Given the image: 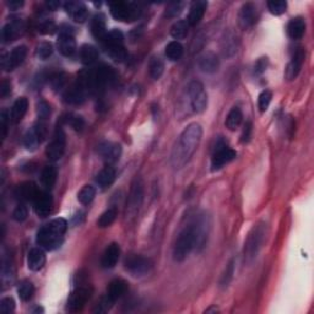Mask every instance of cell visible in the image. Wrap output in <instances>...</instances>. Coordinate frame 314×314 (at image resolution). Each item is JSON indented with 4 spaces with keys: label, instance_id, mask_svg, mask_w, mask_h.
I'll use <instances>...</instances> for the list:
<instances>
[{
    "label": "cell",
    "instance_id": "8d00e7d4",
    "mask_svg": "<svg viewBox=\"0 0 314 314\" xmlns=\"http://www.w3.org/2000/svg\"><path fill=\"white\" fill-rule=\"evenodd\" d=\"M189 32V25L187 21L179 20L177 22H174L173 26L171 27V36H172L174 40H183L188 36Z\"/></svg>",
    "mask_w": 314,
    "mask_h": 314
},
{
    "label": "cell",
    "instance_id": "e575fe53",
    "mask_svg": "<svg viewBox=\"0 0 314 314\" xmlns=\"http://www.w3.org/2000/svg\"><path fill=\"white\" fill-rule=\"evenodd\" d=\"M183 52H184V50H183V46L178 42V41H172V42L168 43L166 46V50H164L166 57L171 60V62H177V60H179L182 58Z\"/></svg>",
    "mask_w": 314,
    "mask_h": 314
},
{
    "label": "cell",
    "instance_id": "ac0fdd59",
    "mask_svg": "<svg viewBox=\"0 0 314 314\" xmlns=\"http://www.w3.org/2000/svg\"><path fill=\"white\" fill-rule=\"evenodd\" d=\"M65 11L70 15L76 22H84L88 17V10L86 5L81 2H66L64 4Z\"/></svg>",
    "mask_w": 314,
    "mask_h": 314
},
{
    "label": "cell",
    "instance_id": "ba28073f",
    "mask_svg": "<svg viewBox=\"0 0 314 314\" xmlns=\"http://www.w3.org/2000/svg\"><path fill=\"white\" fill-rule=\"evenodd\" d=\"M237 157V152L226 144H217L211 158V170L218 171Z\"/></svg>",
    "mask_w": 314,
    "mask_h": 314
},
{
    "label": "cell",
    "instance_id": "6da1fadb",
    "mask_svg": "<svg viewBox=\"0 0 314 314\" xmlns=\"http://www.w3.org/2000/svg\"><path fill=\"white\" fill-rule=\"evenodd\" d=\"M201 136L202 129L198 123H192L183 130L171 155V162L174 168H182L192 158L200 144Z\"/></svg>",
    "mask_w": 314,
    "mask_h": 314
},
{
    "label": "cell",
    "instance_id": "603a6c76",
    "mask_svg": "<svg viewBox=\"0 0 314 314\" xmlns=\"http://www.w3.org/2000/svg\"><path fill=\"white\" fill-rule=\"evenodd\" d=\"M198 65L201 71L206 72V74H212V72L217 71L218 66H220V60L215 53L206 52L199 58Z\"/></svg>",
    "mask_w": 314,
    "mask_h": 314
},
{
    "label": "cell",
    "instance_id": "7c38bea8",
    "mask_svg": "<svg viewBox=\"0 0 314 314\" xmlns=\"http://www.w3.org/2000/svg\"><path fill=\"white\" fill-rule=\"evenodd\" d=\"M27 56V48L25 46H17L9 54H3L2 68L5 71H12L24 63Z\"/></svg>",
    "mask_w": 314,
    "mask_h": 314
},
{
    "label": "cell",
    "instance_id": "2e32d148",
    "mask_svg": "<svg viewBox=\"0 0 314 314\" xmlns=\"http://www.w3.org/2000/svg\"><path fill=\"white\" fill-rule=\"evenodd\" d=\"M258 19V11H256V6L253 3H246L242 6L239 11L238 22L239 26L243 30H248L256 22Z\"/></svg>",
    "mask_w": 314,
    "mask_h": 314
},
{
    "label": "cell",
    "instance_id": "11a10c76",
    "mask_svg": "<svg viewBox=\"0 0 314 314\" xmlns=\"http://www.w3.org/2000/svg\"><path fill=\"white\" fill-rule=\"evenodd\" d=\"M37 113H38V118L41 120H46L50 114L49 104L44 102V101H40L37 104Z\"/></svg>",
    "mask_w": 314,
    "mask_h": 314
},
{
    "label": "cell",
    "instance_id": "f35d334b",
    "mask_svg": "<svg viewBox=\"0 0 314 314\" xmlns=\"http://www.w3.org/2000/svg\"><path fill=\"white\" fill-rule=\"evenodd\" d=\"M164 71V64L160 58H152L149 63V74H150L151 79L154 80H158Z\"/></svg>",
    "mask_w": 314,
    "mask_h": 314
},
{
    "label": "cell",
    "instance_id": "1f68e13d",
    "mask_svg": "<svg viewBox=\"0 0 314 314\" xmlns=\"http://www.w3.org/2000/svg\"><path fill=\"white\" fill-rule=\"evenodd\" d=\"M57 177H58V171L56 166H46L41 173V182L44 188L52 189L57 182Z\"/></svg>",
    "mask_w": 314,
    "mask_h": 314
},
{
    "label": "cell",
    "instance_id": "83f0119b",
    "mask_svg": "<svg viewBox=\"0 0 314 314\" xmlns=\"http://www.w3.org/2000/svg\"><path fill=\"white\" fill-rule=\"evenodd\" d=\"M28 108V101L26 97H20L15 101L14 106L11 108V114H10V120L14 124L20 123L22 118L25 117V114L27 112Z\"/></svg>",
    "mask_w": 314,
    "mask_h": 314
},
{
    "label": "cell",
    "instance_id": "9f6ffc18",
    "mask_svg": "<svg viewBox=\"0 0 314 314\" xmlns=\"http://www.w3.org/2000/svg\"><path fill=\"white\" fill-rule=\"evenodd\" d=\"M10 120V116H8V110L3 109L0 113V126H2V138L5 139L8 133V122Z\"/></svg>",
    "mask_w": 314,
    "mask_h": 314
},
{
    "label": "cell",
    "instance_id": "9c48e42d",
    "mask_svg": "<svg viewBox=\"0 0 314 314\" xmlns=\"http://www.w3.org/2000/svg\"><path fill=\"white\" fill-rule=\"evenodd\" d=\"M91 294H93V290L88 287H78L74 290L68 300V304H66V310L70 313H78L84 308L85 304L90 300Z\"/></svg>",
    "mask_w": 314,
    "mask_h": 314
},
{
    "label": "cell",
    "instance_id": "f5cc1de1",
    "mask_svg": "<svg viewBox=\"0 0 314 314\" xmlns=\"http://www.w3.org/2000/svg\"><path fill=\"white\" fill-rule=\"evenodd\" d=\"M37 28H38V32L42 34H52L57 30L54 22L49 21V20L41 22V24L38 25Z\"/></svg>",
    "mask_w": 314,
    "mask_h": 314
},
{
    "label": "cell",
    "instance_id": "c3c4849f",
    "mask_svg": "<svg viewBox=\"0 0 314 314\" xmlns=\"http://www.w3.org/2000/svg\"><path fill=\"white\" fill-rule=\"evenodd\" d=\"M49 82H50V86H52V88L54 91L62 90L65 85V74L64 72H56V74L50 76Z\"/></svg>",
    "mask_w": 314,
    "mask_h": 314
},
{
    "label": "cell",
    "instance_id": "d4e9b609",
    "mask_svg": "<svg viewBox=\"0 0 314 314\" xmlns=\"http://www.w3.org/2000/svg\"><path fill=\"white\" fill-rule=\"evenodd\" d=\"M46 264V253L41 248H33L30 250L27 256L28 269L32 271H40Z\"/></svg>",
    "mask_w": 314,
    "mask_h": 314
},
{
    "label": "cell",
    "instance_id": "4fadbf2b",
    "mask_svg": "<svg viewBox=\"0 0 314 314\" xmlns=\"http://www.w3.org/2000/svg\"><path fill=\"white\" fill-rule=\"evenodd\" d=\"M193 230H194V236H195V247L196 250H200L204 248L206 242H208V236H209V218L205 215H201L198 218H195V221L193 222Z\"/></svg>",
    "mask_w": 314,
    "mask_h": 314
},
{
    "label": "cell",
    "instance_id": "8fae6325",
    "mask_svg": "<svg viewBox=\"0 0 314 314\" xmlns=\"http://www.w3.org/2000/svg\"><path fill=\"white\" fill-rule=\"evenodd\" d=\"M65 151V134L62 128H57L52 141L46 149V155L50 161H58L63 157Z\"/></svg>",
    "mask_w": 314,
    "mask_h": 314
},
{
    "label": "cell",
    "instance_id": "e0dca14e",
    "mask_svg": "<svg viewBox=\"0 0 314 314\" xmlns=\"http://www.w3.org/2000/svg\"><path fill=\"white\" fill-rule=\"evenodd\" d=\"M34 211L40 217H47L52 211L53 198L48 192H40L33 201Z\"/></svg>",
    "mask_w": 314,
    "mask_h": 314
},
{
    "label": "cell",
    "instance_id": "44dd1931",
    "mask_svg": "<svg viewBox=\"0 0 314 314\" xmlns=\"http://www.w3.org/2000/svg\"><path fill=\"white\" fill-rule=\"evenodd\" d=\"M304 57H306V53H304L302 48H298L296 52H294L292 60L288 63L286 68V78L288 80H293V79H296L297 75L300 74L301 68H302L304 62Z\"/></svg>",
    "mask_w": 314,
    "mask_h": 314
},
{
    "label": "cell",
    "instance_id": "f907efd6",
    "mask_svg": "<svg viewBox=\"0 0 314 314\" xmlns=\"http://www.w3.org/2000/svg\"><path fill=\"white\" fill-rule=\"evenodd\" d=\"M184 8V3L183 2H173L167 5L166 9V16L167 17H177L182 12Z\"/></svg>",
    "mask_w": 314,
    "mask_h": 314
},
{
    "label": "cell",
    "instance_id": "f1b7e54d",
    "mask_svg": "<svg viewBox=\"0 0 314 314\" xmlns=\"http://www.w3.org/2000/svg\"><path fill=\"white\" fill-rule=\"evenodd\" d=\"M306 32V21L303 17H294L288 22L287 33L292 40H301Z\"/></svg>",
    "mask_w": 314,
    "mask_h": 314
},
{
    "label": "cell",
    "instance_id": "ab89813d",
    "mask_svg": "<svg viewBox=\"0 0 314 314\" xmlns=\"http://www.w3.org/2000/svg\"><path fill=\"white\" fill-rule=\"evenodd\" d=\"M41 141H42V139H41V136L38 135L36 128L31 129L30 132H27V134L25 135V139H24L25 146H26L27 150H30V151L36 150V149L38 147V145L41 144Z\"/></svg>",
    "mask_w": 314,
    "mask_h": 314
},
{
    "label": "cell",
    "instance_id": "bcb514c9",
    "mask_svg": "<svg viewBox=\"0 0 314 314\" xmlns=\"http://www.w3.org/2000/svg\"><path fill=\"white\" fill-rule=\"evenodd\" d=\"M36 54L40 59L46 60L53 54V46L49 42H42L37 46Z\"/></svg>",
    "mask_w": 314,
    "mask_h": 314
},
{
    "label": "cell",
    "instance_id": "7dc6e473",
    "mask_svg": "<svg viewBox=\"0 0 314 314\" xmlns=\"http://www.w3.org/2000/svg\"><path fill=\"white\" fill-rule=\"evenodd\" d=\"M271 98H272V94H271V91H269V90H264L262 94L259 95L258 106H259L260 112H266V110H268L269 104H270L271 102Z\"/></svg>",
    "mask_w": 314,
    "mask_h": 314
},
{
    "label": "cell",
    "instance_id": "836d02e7",
    "mask_svg": "<svg viewBox=\"0 0 314 314\" xmlns=\"http://www.w3.org/2000/svg\"><path fill=\"white\" fill-rule=\"evenodd\" d=\"M243 119V114L242 110H241L238 107H233L232 109L230 110V113L227 114V118L225 124H226V128L228 130H236L241 125Z\"/></svg>",
    "mask_w": 314,
    "mask_h": 314
},
{
    "label": "cell",
    "instance_id": "484cf974",
    "mask_svg": "<svg viewBox=\"0 0 314 314\" xmlns=\"http://www.w3.org/2000/svg\"><path fill=\"white\" fill-rule=\"evenodd\" d=\"M22 31H24V24L21 21H11L6 24L3 27L2 36L5 42H11L15 41L19 36H21Z\"/></svg>",
    "mask_w": 314,
    "mask_h": 314
},
{
    "label": "cell",
    "instance_id": "8992f818",
    "mask_svg": "<svg viewBox=\"0 0 314 314\" xmlns=\"http://www.w3.org/2000/svg\"><path fill=\"white\" fill-rule=\"evenodd\" d=\"M264 236H265V227L263 224L258 225V226L253 228L252 232L249 233V237L246 243V248H244V255H246L248 262L254 259L256 254H258L259 249L262 248Z\"/></svg>",
    "mask_w": 314,
    "mask_h": 314
},
{
    "label": "cell",
    "instance_id": "6125c7cd",
    "mask_svg": "<svg viewBox=\"0 0 314 314\" xmlns=\"http://www.w3.org/2000/svg\"><path fill=\"white\" fill-rule=\"evenodd\" d=\"M46 6H47V9H48V10L56 11L57 9H58L59 6H60V3L59 2H56V0H50V2H47L46 3Z\"/></svg>",
    "mask_w": 314,
    "mask_h": 314
},
{
    "label": "cell",
    "instance_id": "30bf717a",
    "mask_svg": "<svg viewBox=\"0 0 314 314\" xmlns=\"http://www.w3.org/2000/svg\"><path fill=\"white\" fill-rule=\"evenodd\" d=\"M125 269L134 276H142L152 268V262L142 255H130L125 259Z\"/></svg>",
    "mask_w": 314,
    "mask_h": 314
},
{
    "label": "cell",
    "instance_id": "7a4b0ae2",
    "mask_svg": "<svg viewBox=\"0 0 314 314\" xmlns=\"http://www.w3.org/2000/svg\"><path fill=\"white\" fill-rule=\"evenodd\" d=\"M68 224L64 218H54L37 233V244L46 250H54L62 246Z\"/></svg>",
    "mask_w": 314,
    "mask_h": 314
},
{
    "label": "cell",
    "instance_id": "4dcf8cb0",
    "mask_svg": "<svg viewBox=\"0 0 314 314\" xmlns=\"http://www.w3.org/2000/svg\"><path fill=\"white\" fill-rule=\"evenodd\" d=\"M116 170L113 167L107 166L103 170H101L96 176V183L101 188H107V187L112 186L116 180Z\"/></svg>",
    "mask_w": 314,
    "mask_h": 314
},
{
    "label": "cell",
    "instance_id": "7bdbcfd3",
    "mask_svg": "<svg viewBox=\"0 0 314 314\" xmlns=\"http://www.w3.org/2000/svg\"><path fill=\"white\" fill-rule=\"evenodd\" d=\"M95 195H96V189L93 186H85L78 194V200L81 202V204L87 205L90 204L91 201L95 199Z\"/></svg>",
    "mask_w": 314,
    "mask_h": 314
},
{
    "label": "cell",
    "instance_id": "277c9868",
    "mask_svg": "<svg viewBox=\"0 0 314 314\" xmlns=\"http://www.w3.org/2000/svg\"><path fill=\"white\" fill-rule=\"evenodd\" d=\"M110 15L118 21L133 22L141 15L140 6L132 2H114L109 4Z\"/></svg>",
    "mask_w": 314,
    "mask_h": 314
},
{
    "label": "cell",
    "instance_id": "5bb4252c",
    "mask_svg": "<svg viewBox=\"0 0 314 314\" xmlns=\"http://www.w3.org/2000/svg\"><path fill=\"white\" fill-rule=\"evenodd\" d=\"M142 199H144V186L140 179H135L132 184L128 205H126V212L130 216H135L142 204Z\"/></svg>",
    "mask_w": 314,
    "mask_h": 314
},
{
    "label": "cell",
    "instance_id": "db71d44e",
    "mask_svg": "<svg viewBox=\"0 0 314 314\" xmlns=\"http://www.w3.org/2000/svg\"><path fill=\"white\" fill-rule=\"evenodd\" d=\"M27 214H28V211H27L26 206L20 204L15 208L14 212H12V218L17 222H22L27 218Z\"/></svg>",
    "mask_w": 314,
    "mask_h": 314
},
{
    "label": "cell",
    "instance_id": "91938a15",
    "mask_svg": "<svg viewBox=\"0 0 314 314\" xmlns=\"http://www.w3.org/2000/svg\"><path fill=\"white\" fill-rule=\"evenodd\" d=\"M10 94H11L10 81L3 80L2 84H0V96H2L3 98H5V97H8Z\"/></svg>",
    "mask_w": 314,
    "mask_h": 314
},
{
    "label": "cell",
    "instance_id": "f546056e",
    "mask_svg": "<svg viewBox=\"0 0 314 314\" xmlns=\"http://www.w3.org/2000/svg\"><path fill=\"white\" fill-rule=\"evenodd\" d=\"M91 32H93L94 37L96 38L97 41H102L106 37L107 32V27H106V19H104L103 15H96L94 17L93 22H91Z\"/></svg>",
    "mask_w": 314,
    "mask_h": 314
},
{
    "label": "cell",
    "instance_id": "7402d4cb",
    "mask_svg": "<svg viewBox=\"0 0 314 314\" xmlns=\"http://www.w3.org/2000/svg\"><path fill=\"white\" fill-rule=\"evenodd\" d=\"M120 256V248L118 243H110L107 249L104 250L101 264L104 269H112L117 265Z\"/></svg>",
    "mask_w": 314,
    "mask_h": 314
},
{
    "label": "cell",
    "instance_id": "f6af8a7d",
    "mask_svg": "<svg viewBox=\"0 0 314 314\" xmlns=\"http://www.w3.org/2000/svg\"><path fill=\"white\" fill-rule=\"evenodd\" d=\"M287 3L284 0H272V2H268V9L272 15H282L286 11Z\"/></svg>",
    "mask_w": 314,
    "mask_h": 314
},
{
    "label": "cell",
    "instance_id": "cb8c5ba5",
    "mask_svg": "<svg viewBox=\"0 0 314 314\" xmlns=\"http://www.w3.org/2000/svg\"><path fill=\"white\" fill-rule=\"evenodd\" d=\"M206 8H208V3L202 2V0H198V2L193 3L189 9L188 21H187L189 26H196L201 21V19L205 15Z\"/></svg>",
    "mask_w": 314,
    "mask_h": 314
},
{
    "label": "cell",
    "instance_id": "ee69618b",
    "mask_svg": "<svg viewBox=\"0 0 314 314\" xmlns=\"http://www.w3.org/2000/svg\"><path fill=\"white\" fill-rule=\"evenodd\" d=\"M63 120L68 125H70L72 129H75L76 132H81L85 126V122L82 119V117L80 116H75V114H66L64 116Z\"/></svg>",
    "mask_w": 314,
    "mask_h": 314
},
{
    "label": "cell",
    "instance_id": "d590c367",
    "mask_svg": "<svg viewBox=\"0 0 314 314\" xmlns=\"http://www.w3.org/2000/svg\"><path fill=\"white\" fill-rule=\"evenodd\" d=\"M102 43H103V48L113 46H124V36H123V33L120 32V31L113 30L106 34Z\"/></svg>",
    "mask_w": 314,
    "mask_h": 314
},
{
    "label": "cell",
    "instance_id": "681fc988",
    "mask_svg": "<svg viewBox=\"0 0 314 314\" xmlns=\"http://www.w3.org/2000/svg\"><path fill=\"white\" fill-rule=\"evenodd\" d=\"M234 274V260L232 259L230 263H228L226 266V270H225L224 275H222L220 285L222 287H227L228 284H230L231 280H232Z\"/></svg>",
    "mask_w": 314,
    "mask_h": 314
},
{
    "label": "cell",
    "instance_id": "5b68a950",
    "mask_svg": "<svg viewBox=\"0 0 314 314\" xmlns=\"http://www.w3.org/2000/svg\"><path fill=\"white\" fill-rule=\"evenodd\" d=\"M188 95L190 104L195 113L204 112L208 107V94L205 93L204 86L200 81H192L188 85Z\"/></svg>",
    "mask_w": 314,
    "mask_h": 314
},
{
    "label": "cell",
    "instance_id": "b9f144b4",
    "mask_svg": "<svg viewBox=\"0 0 314 314\" xmlns=\"http://www.w3.org/2000/svg\"><path fill=\"white\" fill-rule=\"evenodd\" d=\"M117 218V209L116 208H110L107 211H104L102 215H101L100 218L97 220V226L100 228H106L109 227L110 225L116 221Z\"/></svg>",
    "mask_w": 314,
    "mask_h": 314
},
{
    "label": "cell",
    "instance_id": "52a82bcc",
    "mask_svg": "<svg viewBox=\"0 0 314 314\" xmlns=\"http://www.w3.org/2000/svg\"><path fill=\"white\" fill-rule=\"evenodd\" d=\"M58 50L64 57H72L76 52V42L74 38V31L70 26H63L58 36Z\"/></svg>",
    "mask_w": 314,
    "mask_h": 314
},
{
    "label": "cell",
    "instance_id": "94428289",
    "mask_svg": "<svg viewBox=\"0 0 314 314\" xmlns=\"http://www.w3.org/2000/svg\"><path fill=\"white\" fill-rule=\"evenodd\" d=\"M22 5H24V2H22V0H10V2L8 3L9 9H10V10H12V11L19 10V9H20Z\"/></svg>",
    "mask_w": 314,
    "mask_h": 314
},
{
    "label": "cell",
    "instance_id": "ffe728a7",
    "mask_svg": "<svg viewBox=\"0 0 314 314\" xmlns=\"http://www.w3.org/2000/svg\"><path fill=\"white\" fill-rule=\"evenodd\" d=\"M88 91L85 88L80 82L69 88L68 91L64 94V101L65 103L68 104H74V106H78V104H81L86 100V95Z\"/></svg>",
    "mask_w": 314,
    "mask_h": 314
},
{
    "label": "cell",
    "instance_id": "d6986e66",
    "mask_svg": "<svg viewBox=\"0 0 314 314\" xmlns=\"http://www.w3.org/2000/svg\"><path fill=\"white\" fill-rule=\"evenodd\" d=\"M41 190H38L34 183L24 182L16 187V189H15V196H16V199H19V200L22 201H34V199L37 198Z\"/></svg>",
    "mask_w": 314,
    "mask_h": 314
},
{
    "label": "cell",
    "instance_id": "d6a6232c",
    "mask_svg": "<svg viewBox=\"0 0 314 314\" xmlns=\"http://www.w3.org/2000/svg\"><path fill=\"white\" fill-rule=\"evenodd\" d=\"M98 58V52L91 44H84L80 48V59L85 65H91L96 62Z\"/></svg>",
    "mask_w": 314,
    "mask_h": 314
},
{
    "label": "cell",
    "instance_id": "3957f363",
    "mask_svg": "<svg viewBox=\"0 0 314 314\" xmlns=\"http://www.w3.org/2000/svg\"><path fill=\"white\" fill-rule=\"evenodd\" d=\"M195 247V236L194 230H193V225L190 224L187 226L182 232L179 233L177 242L174 244L173 249V258L177 262H183L189 253L194 249Z\"/></svg>",
    "mask_w": 314,
    "mask_h": 314
},
{
    "label": "cell",
    "instance_id": "60d3db41",
    "mask_svg": "<svg viewBox=\"0 0 314 314\" xmlns=\"http://www.w3.org/2000/svg\"><path fill=\"white\" fill-rule=\"evenodd\" d=\"M106 53L113 59L114 62H124L128 57V53L124 48V46H113V47H106L104 48Z\"/></svg>",
    "mask_w": 314,
    "mask_h": 314
},
{
    "label": "cell",
    "instance_id": "680465c9",
    "mask_svg": "<svg viewBox=\"0 0 314 314\" xmlns=\"http://www.w3.org/2000/svg\"><path fill=\"white\" fill-rule=\"evenodd\" d=\"M266 68H268V58H260L258 59V62L255 63L254 65V71L255 74H263L266 70Z\"/></svg>",
    "mask_w": 314,
    "mask_h": 314
},
{
    "label": "cell",
    "instance_id": "9a60e30c",
    "mask_svg": "<svg viewBox=\"0 0 314 314\" xmlns=\"http://www.w3.org/2000/svg\"><path fill=\"white\" fill-rule=\"evenodd\" d=\"M97 152L104 162L114 163L119 160L120 155H122V147H120V145L114 144V142L104 141L98 145Z\"/></svg>",
    "mask_w": 314,
    "mask_h": 314
},
{
    "label": "cell",
    "instance_id": "4316f807",
    "mask_svg": "<svg viewBox=\"0 0 314 314\" xmlns=\"http://www.w3.org/2000/svg\"><path fill=\"white\" fill-rule=\"evenodd\" d=\"M128 290V284L126 281L122 280V279H116L109 284L108 290H107L106 296L109 298V301H112L114 303L117 300H119Z\"/></svg>",
    "mask_w": 314,
    "mask_h": 314
},
{
    "label": "cell",
    "instance_id": "6f0895ef",
    "mask_svg": "<svg viewBox=\"0 0 314 314\" xmlns=\"http://www.w3.org/2000/svg\"><path fill=\"white\" fill-rule=\"evenodd\" d=\"M252 130H253L252 123L247 122L243 126L242 136H241V141H242L243 144H246V142H248L250 140V136H252Z\"/></svg>",
    "mask_w": 314,
    "mask_h": 314
},
{
    "label": "cell",
    "instance_id": "74e56055",
    "mask_svg": "<svg viewBox=\"0 0 314 314\" xmlns=\"http://www.w3.org/2000/svg\"><path fill=\"white\" fill-rule=\"evenodd\" d=\"M17 293L22 301H30L34 293V286L30 280H22L17 285Z\"/></svg>",
    "mask_w": 314,
    "mask_h": 314
},
{
    "label": "cell",
    "instance_id": "816d5d0a",
    "mask_svg": "<svg viewBox=\"0 0 314 314\" xmlns=\"http://www.w3.org/2000/svg\"><path fill=\"white\" fill-rule=\"evenodd\" d=\"M15 310V301L11 297H5L0 301V312L3 314H10Z\"/></svg>",
    "mask_w": 314,
    "mask_h": 314
}]
</instances>
